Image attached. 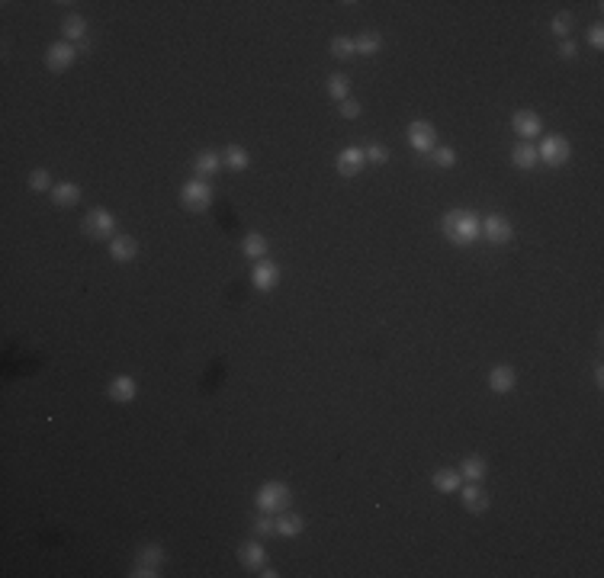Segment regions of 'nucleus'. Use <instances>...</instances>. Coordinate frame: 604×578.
<instances>
[{
  "label": "nucleus",
  "instance_id": "aec40b11",
  "mask_svg": "<svg viewBox=\"0 0 604 578\" xmlns=\"http://www.w3.org/2000/svg\"><path fill=\"white\" fill-rule=\"evenodd\" d=\"M302 530H306V517L302 514H293V511L276 514V533L280 537H299Z\"/></svg>",
  "mask_w": 604,
  "mask_h": 578
},
{
  "label": "nucleus",
  "instance_id": "e433bc0d",
  "mask_svg": "<svg viewBox=\"0 0 604 578\" xmlns=\"http://www.w3.org/2000/svg\"><path fill=\"white\" fill-rule=\"evenodd\" d=\"M578 55V45L569 42V39H563V45H559V58H575Z\"/></svg>",
  "mask_w": 604,
  "mask_h": 578
},
{
  "label": "nucleus",
  "instance_id": "2eb2a0df",
  "mask_svg": "<svg viewBox=\"0 0 604 578\" xmlns=\"http://www.w3.org/2000/svg\"><path fill=\"white\" fill-rule=\"evenodd\" d=\"M263 559H267V549H263L257 539H248V543H241L238 546V562L244 565V569H251V572H257L263 565Z\"/></svg>",
  "mask_w": 604,
  "mask_h": 578
},
{
  "label": "nucleus",
  "instance_id": "ddd939ff",
  "mask_svg": "<svg viewBox=\"0 0 604 578\" xmlns=\"http://www.w3.org/2000/svg\"><path fill=\"white\" fill-rule=\"evenodd\" d=\"M514 382H518V376H514V366H508V363L492 366V372H488V389H492L495 395H505V392H511Z\"/></svg>",
  "mask_w": 604,
  "mask_h": 578
},
{
  "label": "nucleus",
  "instance_id": "c756f323",
  "mask_svg": "<svg viewBox=\"0 0 604 578\" xmlns=\"http://www.w3.org/2000/svg\"><path fill=\"white\" fill-rule=\"evenodd\" d=\"M328 51H331V58H341V61H347V58H353V39H331V45H328Z\"/></svg>",
  "mask_w": 604,
  "mask_h": 578
},
{
  "label": "nucleus",
  "instance_id": "1a4fd4ad",
  "mask_svg": "<svg viewBox=\"0 0 604 578\" xmlns=\"http://www.w3.org/2000/svg\"><path fill=\"white\" fill-rule=\"evenodd\" d=\"M511 128H514V135H520L524 141H530V138H537V135L543 132V122H540L537 113H530V109H520V113L511 116Z\"/></svg>",
  "mask_w": 604,
  "mask_h": 578
},
{
  "label": "nucleus",
  "instance_id": "0eeeda50",
  "mask_svg": "<svg viewBox=\"0 0 604 578\" xmlns=\"http://www.w3.org/2000/svg\"><path fill=\"white\" fill-rule=\"evenodd\" d=\"M77 61V45L74 42H51L45 49V68L49 71H68Z\"/></svg>",
  "mask_w": 604,
  "mask_h": 578
},
{
  "label": "nucleus",
  "instance_id": "7ed1b4c3",
  "mask_svg": "<svg viewBox=\"0 0 604 578\" xmlns=\"http://www.w3.org/2000/svg\"><path fill=\"white\" fill-rule=\"evenodd\" d=\"M180 206L190 209V212H206L212 206V186L206 183L203 177L183 183V190H180Z\"/></svg>",
  "mask_w": 604,
  "mask_h": 578
},
{
  "label": "nucleus",
  "instance_id": "4c0bfd02",
  "mask_svg": "<svg viewBox=\"0 0 604 578\" xmlns=\"http://www.w3.org/2000/svg\"><path fill=\"white\" fill-rule=\"evenodd\" d=\"M90 49H94V42H90V39H81V42H77V55H87Z\"/></svg>",
  "mask_w": 604,
  "mask_h": 578
},
{
  "label": "nucleus",
  "instance_id": "a878e982",
  "mask_svg": "<svg viewBox=\"0 0 604 578\" xmlns=\"http://www.w3.org/2000/svg\"><path fill=\"white\" fill-rule=\"evenodd\" d=\"M241 250H244V257H251V260H263V257H267V238L257 235V231H248L244 241H241Z\"/></svg>",
  "mask_w": 604,
  "mask_h": 578
},
{
  "label": "nucleus",
  "instance_id": "412c9836",
  "mask_svg": "<svg viewBox=\"0 0 604 578\" xmlns=\"http://www.w3.org/2000/svg\"><path fill=\"white\" fill-rule=\"evenodd\" d=\"M218 154H222V164L228 167V171H248L251 167V154L244 151L241 145H225Z\"/></svg>",
  "mask_w": 604,
  "mask_h": 578
},
{
  "label": "nucleus",
  "instance_id": "6e6552de",
  "mask_svg": "<svg viewBox=\"0 0 604 578\" xmlns=\"http://www.w3.org/2000/svg\"><path fill=\"white\" fill-rule=\"evenodd\" d=\"M482 238L492 244H508L514 238V228L505 216H485L482 218Z\"/></svg>",
  "mask_w": 604,
  "mask_h": 578
},
{
  "label": "nucleus",
  "instance_id": "c9c22d12",
  "mask_svg": "<svg viewBox=\"0 0 604 578\" xmlns=\"http://www.w3.org/2000/svg\"><path fill=\"white\" fill-rule=\"evenodd\" d=\"M341 116H344V119H357V116H360V103L351 100V96H347V100H341Z\"/></svg>",
  "mask_w": 604,
  "mask_h": 578
},
{
  "label": "nucleus",
  "instance_id": "393cba45",
  "mask_svg": "<svg viewBox=\"0 0 604 578\" xmlns=\"http://www.w3.org/2000/svg\"><path fill=\"white\" fill-rule=\"evenodd\" d=\"M161 559H164V549H161L158 543H148L139 549V559H135V565H141V569H151L154 575H161Z\"/></svg>",
  "mask_w": 604,
  "mask_h": 578
},
{
  "label": "nucleus",
  "instance_id": "2f4dec72",
  "mask_svg": "<svg viewBox=\"0 0 604 578\" xmlns=\"http://www.w3.org/2000/svg\"><path fill=\"white\" fill-rule=\"evenodd\" d=\"M553 32H556L559 39H565L572 32V13H556L553 16Z\"/></svg>",
  "mask_w": 604,
  "mask_h": 578
},
{
  "label": "nucleus",
  "instance_id": "dca6fc26",
  "mask_svg": "<svg viewBox=\"0 0 604 578\" xmlns=\"http://www.w3.org/2000/svg\"><path fill=\"white\" fill-rule=\"evenodd\" d=\"M511 164L518 167V171H533V167L540 164V154H537V148H533V141H520V145L511 148Z\"/></svg>",
  "mask_w": 604,
  "mask_h": 578
},
{
  "label": "nucleus",
  "instance_id": "20e7f679",
  "mask_svg": "<svg viewBox=\"0 0 604 578\" xmlns=\"http://www.w3.org/2000/svg\"><path fill=\"white\" fill-rule=\"evenodd\" d=\"M84 231H87V238H96V241H103V238L113 241V238H116L113 212H109V209H90L87 216H84Z\"/></svg>",
  "mask_w": 604,
  "mask_h": 578
},
{
  "label": "nucleus",
  "instance_id": "6ab92c4d",
  "mask_svg": "<svg viewBox=\"0 0 604 578\" xmlns=\"http://www.w3.org/2000/svg\"><path fill=\"white\" fill-rule=\"evenodd\" d=\"M431 485H434L437 492H443V495H453V492H460L463 475L456 472V469H437V472L431 475Z\"/></svg>",
  "mask_w": 604,
  "mask_h": 578
},
{
  "label": "nucleus",
  "instance_id": "9b49d317",
  "mask_svg": "<svg viewBox=\"0 0 604 578\" xmlns=\"http://www.w3.org/2000/svg\"><path fill=\"white\" fill-rule=\"evenodd\" d=\"M338 173L341 177H357L360 171H363V164H366V154H363V148H344V151L338 154Z\"/></svg>",
  "mask_w": 604,
  "mask_h": 578
},
{
  "label": "nucleus",
  "instance_id": "39448f33",
  "mask_svg": "<svg viewBox=\"0 0 604 578\" xmlns=\"http://www.w3.org/2000/svg\"><path fill=\"white\" fill-rule=\"evenodd\" d=\"M537 154H540V161H543V164H550V167H563L565 161L572 158V145L563 138V135H546V138L540 141Z\"/></svg>",
  "mask_w": 604,
  "mask_h": 578
},
{
  "label": "nucleus",
  "instance_id": "f8f14e48",
  "mask_svg": "<svg viewBox=\"0 0 604 578\" xmlns=\"http://www.w3.org/2000/svg\"><path fill=\"white\" fill-rule=\"evenodd\" d=\"M460 498H463V507H466V511H473V514L488 511V505H492V498H488V495L479 488V482H469L466 488L460 485Z\"/></svg>",
  "mask_w": 604,
  "mask_h": 578
},
{
  "label": "nucleus",
  "instance_id": "bb28decb",
  "mask_svg": "<svg viewBox=\"0 0 604 578\" xmlns=\"http://www.w3.org/2000/svg\"><path fill=\"white\" fill-rule=\"evenodd\" d=\"M347 93H351V77L341 74V71L328 74V96L341 103V100H347Z\"/></svg>",
  "mask_w": 604,
  "mask_h": 578
},
{
  "label": "nucleus",
  "instance_id": "f704fd0d",
  "mask_svg": "<svg viewBox=\"0 0 604 578\" xmlns=\"http://www.w3.org/2000/svg\"><path fill=\"white\" fill-rule=\"evenodd\" d=\"M588 45H591V49H598V51L604 49V26L601 23H591L588 26Z\"/></svg>",
  "mask_w": 604,
  "mask_h": 578
},
{
  "label": "nucleus",
  "instance_id": "58836bf2",
  "mask_svg": "<svg viewBox=\"0 0 604 578\" xmlns=\"http://www.w3.org/2000/svg\"><path fill=\"white\" fill-rule=\"evenodd\" d=\"M261 575H263V578H276L280 572H276V569H267V565H261Z\"/></svg>",
  "mask_w": 604,
  "mask_h": 578
},
{
  "label": "nucleus",
  "instance_id": "ea45409f",
  "mask_svg": "<svg viewBox=\"0 0 604 578\" xmlns=\"http://www.w3.org/2000/svg\"><path fill=\"white\" fill-rule=\"evenodd\" d=\"M595 382H598V385H604V372H601V366H595Z\"/></svg>",
  "mask_w": 604,
  "mask_h": 578
},
{
  "label": "nucleus",
  "instance_id": "f3484780",
  "mask_svg": "<svg viewBox=\"0 0 604 578\" xmlns=\"http://www.w3.org/2000/svg\"><path fill=\"white\" fill-rule=\"evenodd\" d=\"M109 254H113V260L129 263V260H135V254H139V241L129 238V235H116L113 241H109Z\"/></svg>",
  "mask_w": 604,
  "mask_h": 578
},
{
  "label": "nucleus",
  "instance_id": "72a5a7b5",
  "mask_svg": "<svg viewBox=\"0 0 604 578\" xmlns=\"http://www.w3.org/2000/svg\"><path fill=\"white\" fill-rule=\"evenodd\" d=\"M363 154L373 164H386V161H389V148L386 145H370V148H363Z\"/></svg>",
  "mask_w": 604,
  "mask_h": 578
},
{
  "label": "nucleus",
  "instance_id": "b1692460",
  "mask_svg": "<svg viewBox=\"0 0 604 578\" xmlns=\"http://www.w3.org/2000/svg\"><path fill=\"white\" fill-rule=\"evenodd\" d=\"M218 167H222V154L218 151H199L196 158H193V171H196L199 177H212Z\"/></svg>",
  "mask_w": 604,
  "mask_h": 578
},
{
  "label": "nucleus",
  "instance_id": "f257e3e1",
  "mask_svg": "<svg viewBox=\"0 0 604 578\" xmlns=\"http://www.w3.org/2000/svg\"><path fill=\"white\" fill-rule=\"evenodd\" d=\"M443 235H447L450 244L466 248V244H473L482 235V218L469 209H453L443 216Z\"/></svg>",
  "mask_w": 604,
  "mask_h": 578
},
{
  "label": "nucleus",
  "instance_id": "5701e85b",
  "mask_svg": "<svg viewBox=\"0 0 604 578\" xmlns=\"http://www.w3.org/2000/svg\"><path fill=\"white\" fill-rule=\"evenodd\" d=\"M456 472L463 475V479H469V482H482L485 479V472H488V462L482 460V456H466V460L460 462V469H456Z\"/></svg>",
  "mask_w": 604,
  "mask_h": 578
},
{
  "label": "nucleus",
  "instance_id": "7c9ffc66",
  "mask_svg": "<svg viewBox=\"0 0 604 578\" xmlns=\"http://www.w3.org/2000/svg\"><path fill=\"white\" fill-rule=\"evenodd\" d=\"M29 190H36V193H51V173L45 171V167H36V171L29 173Z\"/></svg>",
  "mask_w": 604,
  "mask_h": 578
},
{
  "label": "nucleus",
  "instance_id": "4468645a",
  "mask_svg": "<svg viewBox=\"0 0 604 578\" xmlns=\"http://www.w3.org/2000/svg\"><path fill=\"white\" fill-rule=\"evenodd\" d=\"M106 395L113 398L116 405H129L135 395H139V385H135V379H132V376H116L113 382H109Z\"/></svg>",
  "mask_w": 604,
  "mask_h": 578
},
{
  "label": "nucleus",
  "instance_id": "f03ea898",
  "mask_svg": "<svg viewBox=\"0 0 604 578\" xmlns=\"http://www.w3.org/2000/svg\"><path fill=\"white\" fill-rule=\"evenodd\" d=\"M289 501H293V492H289L286 482H263V485L257 488V495H254L257 511H267V514L286 511Z\"/></svg>",
  "mask_w": 604,
  "mask_h": 578
},
{
  "label": "nucleus",
  "instance_id": "cd10ccee",
  "mask_svg": "<svg viewBox=\"0 0 604 578\" xmlns=\"http://www.w3.org/2000/svg\"><path fill=\"white\" fill-rule=\"evenodd\" d=\"M383 49V36L379 32H366V36L353 39V55H376Z\"/></svg>",
  "mask_w": 604,
  "mask_h": 578
},
{
  "label": "nucleus",
  "instance_id": "423d86ee",
  "mask_svg": "<svg viewBox=\"0 0 604 578\" xmlns=\"http://www.w3.org/2000/svg\"><path fill=\"white\" fill-rule=\"evenodd\" d=\"M408 145L415 148V151H434V145H437V128H434V122H428V119H415V122H408Z\"/></svg>",
  "mask_w": 604,
  "mask_h": 578
},
{
  "label": "nucleus",
  "instance_id": "c85d7f7f",
  "mask_svg": "<svg viewBox=\"0 0 604 578\" xmlns=\"http://www.w3.org/2000/svg\"><path fill=\"white\" fill-rule=\"evenodd\" d=\"M251 530H254L257 537H273L276 533V514L261 511L257 517H251Z\"/></svg>",
  "mask_w": 604,
  "mask_h": 578
},
{
  "label": "nucleus",
  "instance_id": "473e14b6",
  "mask_svg": "<svg viewBox=\"0 0 604 578\" xmlns=\"http://www.w3.org/2000/svg\"><path fill=\"white\" fill-rule=\"evenodd\" d=\"M431 158H434L437 167H453L456 164V151H453V148H434V151H431Z\"/></svg>",
  "mask_w": 604,
  "mask_h": 578
},
{
  "label": "nucleus",
  "instance_id": "9d476101",
  "mask_svg": "<svg viewBox=\"0 0 604 578\" xmlns=\"http://www.w3.org/2000/svg\"><path fill=\"white\" fill-rule=\"evenodd\" d=\"M276 283H280V267L270 263V260H257L254 270H251V286L267 293V289H273Z\"/></svg>",
  "mask_w": 604,
  "mask_h": 578
},
{
  "label": "nucleus",
  "instance_id": "a211bd4d",
  "mask_svg": "<svg viewBox=\"0 0 604 578\" xmlns=\"http://www.w3.org/2000/svg\"><path fill=\"white\" fill-rule=\"evenodd\" d=\"M61 36H64V42H81V39H87V19H84L81 13H68V16L61 19Z\"/></svg>",
  "mask_w": 604,
  "mask_h": 578
},
{
  "label": "nucleus",
  "instance_id": "4be33fe9",
  "mask_svg": "<svg viewBox=\"0 0 604 578\" xmlns=\"http://www.w3.org/2000/svg\"><path fill=\"white\" fill-rule=\"evenodd\" d=\"M51 203L61 206V209L77 206V203H81V186H77V183H58V186H51Z\"/></svg>",
  "mask_w": 604,
  "mask_h": 578
}]
</instances>
